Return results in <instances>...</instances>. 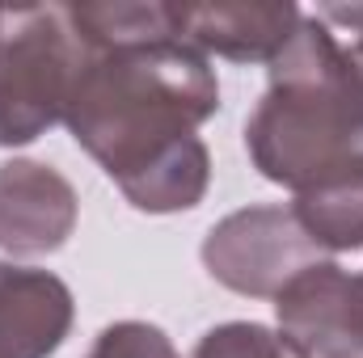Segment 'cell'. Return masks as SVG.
Returning <instances> with one entry per match:
<instances>
[{
  "label": "cell",
  "instance_id": "obj_1",
  "mask_svg": "<svg viewBox=\"0 0 363 358\" xmlns=\"http://www.w3.org/2000/svg\"><path fill=\"white\" fill-rule=\"evenodd\" d=\"M85 59L64 105L77 148L118 190L194 144L220 110V81L174 25L169 0L68 4Z\"/></svg>",
  "mask_w": 363,
  "mask_h": 358
},
{
  "label": "cell",
  "instance_id": "obj_3",
  "mask_svg": "<svg viewBox=\"0 0 363 358\" xmlns=\"http://www.w3.org/2000/svg\"><path fill=\"white\" fill-rule=\"evenodd\" d=\"M81 59L68 4L0 8V148H26L64 122Z\"/></svg>",
  "mask_w": 363,
  "mask_h": 358
},
{
  "label": "cell",
  "instance_id": "obj_6",
  "mask_svg": "<svg viewBox=\"0 0 363 358\" xmlns=\"http://www.w3.org/2000/svg\"><path fill=\"white\" fill-rule=\"evenodd\" d=\"M81 219L77 185L47 161H0V249L13 258H43L68 245Z\"/></svg>",
  "mask_w": 363,
  "mask_h": 358
},
{
  "label": "cell",
  "instance_id": "obj_8",
  "mask_svg": "<svg viewBox=\"0 0 363 358\" xmlns=\"http://www.w3.org/2000/svg\"><path fill=\"white\" fill-rule=\"evenodd\" d=\"M72 325L77 299L60 274L0 262V358H51Z\"/></svg>",
  "mask_w": 363,
  "mask_h": 358
},
{
  "label": "cell",
  "instance_id": "obj_11",
  "mask_svg": "<svg viewBox=\"0 0 363 358\" xmlns=\"http://www.w3.org/2000/svg\"><path fill=\"white\" fill-rule=\"evenodd\" d=\"M85 358H182V354L161 325H148V321H114V325H106L93 337V346L85 350Z\"/></svg>",
  "mask_w": 363,
  "mask_h": 358
},
{
  "label": "cell",
  "instance_id": "obj_4",
  "mask_svg": "<svg viewBox=\"0 0 363 358\" xmlns=\"http://www.w3.org/2000/svg\"><path fill=\"white\" fill-rule=\"evenodd\" d=\"M199 258L224 291L250 299H274L300 270L325 262L283 202H254L224 215L203 236Z\"/></svg>",
  "mask_w": 363,
  "mask_h": 358
},
{
  "label": "cell",
  "instance_id": "obj_7",
  "mask_svg": "<svg viewBox=\"0 0 363 358\" xmlns=\"http://www.w3.org/2000/svg\"><path fill=\"white\" fill-rule=\"evenodd\" d=\"M300 4L274 0V4H250V0H228V4H174V25L178 34L203 51L207 59H228V64H274L279 51L291 42L300 30Z\"/></svg>",
  "mask_w": 363,
  "mask_h": 358
},
{
  "label": "cell",
  "instance_id": "obj_2",
  "mask_svg": "<svg viewBox=\"0 0 363 358\" xmlns=\"http://www.w3.org/2000/svg\"><path fill=\"white\" fill-rule=\"evenodd\" d=\"M245 152L291 194L363 161V81L317 13L300 17L291 42L267 64V89L245 118Z\"/></svg>",
  "mask_w": 363,
  "mask_h": 358
},
{
  "label": "cell",
  "instance_id": "obj_9",
  "mask_svg": "<svg viewBox=\"0 0 363 358\" xmlns=\"http://www.w3.org/2000/svg\"><path fill=\"white\" fill-rule=\"evenodd\" d=\"M291 215L325 258L363 249V161L296 194Z\"/></svg>",
  "mask_w": 363,
  "mask_h": 358
},
{
  "label": "cell",
  "instance_id": "obj_12",
  "mask_svg": "<svg viewBox=\"0 0 363 358\" xmlns=\"http://www.w3.org/2000/svg\"><path fill=\"white\" fill-rule=\"evenodd\" d=\"M317 17L330 30H347L351 34V42H342V47H347V55H351V64H355V72L363 81V4H321Z\"/></svg>",
  "mask_w": 363,
  "mask_h": 358
},
{
  "label": "cell",
  "instance_id": "obj_5",
  "mask_svg": "<svg viewBox=\"0 0 363 358\" xmlns=\"http://www.w3.org/2000/svg\"><path fill=\"white\" fill-rule=\"evenodd\" d=\"M274 321L308 358H363V270L334 258L300 270L274 295Z\"/></svg>",
  "mask_w": 363,
  "mask_h": 358
},
{
  "label": "cell",
  "instance_id": "obj_10",
  "mask_svg": "<svg viewBox=\"0 0 363 358\" xmlns=\"http://www.w3.org/2000/svg\"><path fill=\"white\" fill-rule=\"evenodd\" d=\"M190 358H308L287 333H279L271 325L258 321H224L211 325Z\"/></svg>",
  "mask_w": 363,
  "mask_h": 358
}]
</instances>
